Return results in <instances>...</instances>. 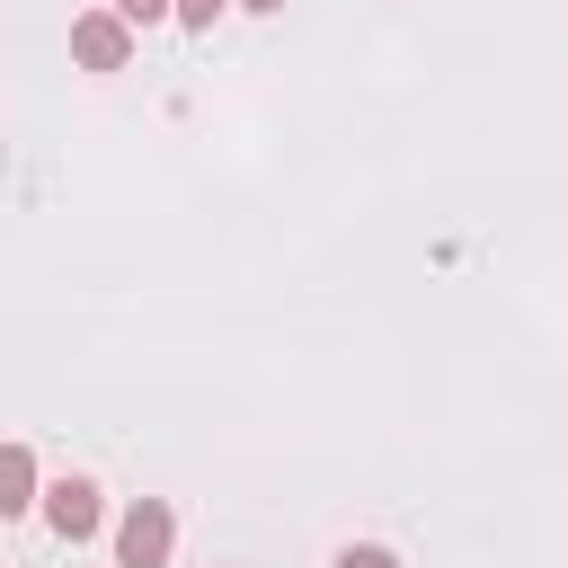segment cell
Listing matches in <instances>:
<instances>
[{"label": "cell", "instance_id": "obj_8", "mask_svg": "<svg viewBox=\"0 0 568 568\" xmlns=\"http://www.w3.org/2000/svg\"><path fill=\"white\" fill-rule=\"evenodd\" d=\"M248 9H284V0H248Z\"/></svg>", "mask_w": 568, "mask_h": 568}, {"label": "cell", "instance_id": "obj_6", "mask_svg": "<svg viewBox=\"0 0 568 568\" xmlns=\"http://www.w3.org/2000/svg\"><path fill=\"white\" fill-rule=\"evenodd\" d=\"M106 9H124L133 27H160V18H178V0H106Z\"/></svg>", "mask_w": 568, "mask_h": 568}, {"label": "cell", "instance_id": "obj_1", "mask_svg": "<svg viewBox=\"0 0 568 568\" xmlns=\"http://www.w3.org/2000/svg\"><path fill=\"white\" fill-rule=\"evenodd\" d=\"M71 62L80 71H124L133 62V18L124 9H80L71 18Z\"/></svg>", "mask_w": 568, "mask_h": 568}, {"label": "cell", "instance_id": "obj_2", "mask_svg": "<svg viewBox=\"0 0 568 568\" xmlns=\"http://www.w3.org/2000/svg\"><path fill=\"white\" fill-rule=\"evenodd\" d=\"M169 541H178L169 497H133V506H124V524H115V559H124V568H160V559H169Z\"/></svg>", "mask_w": 568, "mask_h": 568}, {"label": "cell", "instance_id": "obj_5", "mask_svg": "<svg viewBox=\"0 0 568 568\" xmlns=\"http://www.w3.org/2000/svg\"><path fill=\"white\" fill-rule=\"evenodd\" d=\"M337 568H399V559H390L382 541H346V550H337Z\"/></svg>", "mask_w": 568, "mask_h": 568}, {"label": "cell", "instance_id": "obj_3", "mask_svg": "<svg viewBox=\"0 0 568 568\" xmlns=\"http://www.w3.org/2000/svg\"><path fill=\"white\" fill-rule=\"evenodd\" d=\"M44 524H53L62 541H89V532H98V488H89V479H53V488H44Z\"/></svg>", "mask_w": 568, "mask_h": 568}, {"label": "cell", "instance_id": "obj_7", "mask_svg": "<svg viewBox=\"0 0 568 568\" xmlns=\"http://www.w3.org/2000/svg\"><path fill=\"white\" fill-rule=\"evenodd\" d=\"M222 9H231V0H178V27H195V36H204Z\"/></svg>", "mask_w": 568, "mask_h": 568}, {"label": "cell", "instance_id": "obj_4", "mask_svg": "<svg viewBox=\"0 0 568 568\" xmlns=\"http://www.w3.org/2000/svg\"><path fill=\"white\" fill-rule=\"evenodd\" d=\"M0 506H9V515H27V506H36V453H27V444H9V453H0Z\"/></svg>", "mask_w": 568, "mask_h": 568}]
</instances>
